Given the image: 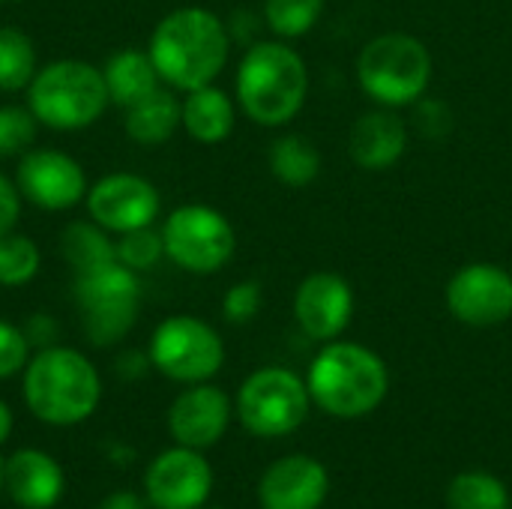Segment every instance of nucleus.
<instances>
[{"instance_id":"f257e3e1","label":"nucleus","mask_w":512,"mask_h":509,"mask_svg":"<svg viewBox=\"0 0 512 509\" xmlns=\"http://www.w3.org/2000/svg\"><path fill=\"white\" fill-rule=\"evenodd\" d=\"M228 27L201 6L168 12L150 36L147 54L165 84L174 90H198L219 78L228 63Z\"/></svg>"},{"instance_id":"f03ea898","label":"nucleus","mask_w":512,"mask_h":509,"mask_svg":"<svg viewBox=\"0 0 512 509\" xmlns=\"http://www.w3.org/2000/svg\"><path fill=\"white\" fill-rule=\"evenodd\" d=\"M309 93V69L285 42L252 45L237 66V102L258 126L291 123Z\"/></svg>"},{"instance_id":"7ed1b4c3","label":"nucleus","mask_w":512,"mask_h":509,"mask_svg":"<svg viewBox=\"0 0 512 509\" xmlns=\"http://www.w3.org/2000/svg\"><path fill=\"white\" fill-rule=\"evenodd\" d=\"M309 396L333 417L372 414L390 387L384 360L357 342H330L309 369Z\"/></svg>"},{"instance_id":"20e7f679","label":"nucleus","mask_w":512,"mask_h":509,"mask_svg":"<svg viewBox=\"0 0 512 509\" xmlns=\"http://www.w3.org/2000/svg\"><path fill=\"white\" fill-rule=\"evenodd\" d=\"M99 375L93 363L69 348H42L24 375V396L30 411L51 426H72L87 420L99 405Z\"/></svg>"},{"instance_id":"39448f33","label":"nucleus","mask_w":512,"mask_h":509,"mask_svg":"<svg viewBox=\"0 0 512 509\" xmlns=\"http://www.w3.org/2000/svg\"><path fill=\"white\" fill-rule=\"evenodd\" d=\"M108 102L102 69L84 60H54L45 69H36L27 84V108L39 123L57 132L93 126L105 114Z\"/></svg>"},{"instance_id":"423d86ee","label":"nucleus","mask_w":512,"mask_h":509,"mask_svg":"<svg viewBox=\"0 0 512 509\" xmlns=\"http://www.w3.org/2000/svg\"><path fill=\"white\" fill-rule=\"evenodd\" d=\"M357 81L384 108L411 105L432 81V54L411 33H381L360 51Z\"/></svg>"},{"instance_id":"0eeeda50","label":"nucleus","mask_w":512,"mask_h":509,"mask_svg":"<svg viewBox=\"0 0 512 509\" xmlns=\"http://www.w3.org/2000/svg\"><path fill=\"white\" fill-rule=\"evenodd\" d=\"M75 303L81 312L84 336L93 345H114L120 342L141 309V285L138 273L126 264L114 261L90 273L75 276Z\"/></svg>"},{"instance_id":"6e6552de","label":"nucleus","mask_w":512,"mask_h":509,"mask_svg":"<svg viewBox=\"0 0 512 509\" xmlns=\"http://www.w3.org/2000/svg\"><path fill=\"white\" fill-rule=\"evenodd\" d=\"M162 240H165V255L180 270L198 276L219 273L237 249V234L231 222L207 204L177 207L165 219Z\"/></svg>"},{"instance_id":"1a4fd4ad","label":"nucleus","mask_w":512,"mask_h":509,"mask_svg":"<svg viewBox=\"0 0 512 509\" xmlns=\"http://www.w3.org/2000/svg\"><path fill=\"white\" fill-rule=\"evenodd\" d=\"M309 387L291 369H258L237 396L240 423L261 438H282L300 429L309 414Z\"/></svg>"},{"instance_id":"9d476101","label":"nucleus","mask_w":512,"mask_h":509,"mask_svg":"<svg viewBox=\"0 0 512 509\" xmlns=\"http://www.w3.org/2000/svg\"><path fill=\"white\" fill-rule=\"evenodd\" d=\"M225 348L219 333L192 315L165 318L150 339V363L183 384H201L222 369Z\"/></svg>"},{"instance_id":"9b49d317","label":"nucleus","mask_w":512,"mask_h":509,"mask_svg":"<svg viewBox=\"0 0 512 509\" xmlns=\"http://www.w3.org/2000/svg\"><path fill=\"white\" fill-rule=\"evenodd\" d=\"M447 309L468 327H498L512 318V273L501 264H465L447 282Z\"/></svg>"},{"instance_id":"f8f14e48","label":"nucleus","mask_w":512,"mask_h":509,"mask_svg":"<svg viewBox=\"0 0 512 509\" xmlns=\"http://www.w3.org/2000/svg\"><path fill=\"white\" fill-rule=\"evenodd\" d=\"M87 213L96 225L114 234L150 228L159 219V189L138 174H108L87 189Z\"/></svg>"},{"instance_id":"ddd939ff","label":"nucleus","mask_w":512,"mask_h":509,"mask_svg":"<svg viewBox=\"0 0 512 509\" xmlns=\"http://www.w3.org/2000/svg\"><path fill=\"white\" fill-rule=\"evenodd\" d=\"M21 198L42 210H69L87 198L84 168L60 150H27L15 174Z\"/></svg>"},{"instance_id":"4468645a","label":"nucleus","mask_w":512,"mask_h":509,"mask_svg":"<svg viewBox=\"0 0 512 509\" xmlns=\"http://www.w3.org/2000/svg\"><path fill=\"white\" fill-rule=\"evenodd\" d=\"M354 315V291L339 273L321 270L300 282L294 294V318L309 339L333 342Z\"/></svg>"},{"instance_id":"2eb2a0df","label":"nucleus","mask_w":512,"mask_h":509,"mask_svg":"<svg viewBox=\"0 0 512 509\" xmlns=\"http://www.w3.org/2000/svg\"><path fill=\"white\" fill-rule=\"evenodd\" d=\"M213 489L207 459L192 450H168L147 471V498L156 509H198Z\"/></svg>"},{"instance_id":"dca6fc26","label":"nucleus","mask_w":512,"mask_h":509,"mask_svg":"<svg viewBox=\"0 0 512 509\" xmlns=\"http://www.w3.org/2000/svg\"><path fill=\"white\" fill-rule=\"evenodd\" d=\"M327 492V471L309 456H285L273 462L258 486L264 509H321Z\"/></svg>"},{"instance_id":"f3484780","label":"nucleus","mask_w":512,"mask_h":509,"mask_svg":"<svg viewBox=\"0 0 512 509\" xmlns=\"http://www.w3.org/2000/svg\"><path fill=\"white\" fill-rule=\"evenodd\" d=\"M228 417H231L228 396L219 387L198 384L186 390L183 396H177L168 414V426L180 447L204 450V447H213L225 435Z\"/></svg>"},{"instance_id":"a211bd4d","label":"nucleus","mask_w":512,"mask_h":509,"mask_svg":"<svg viewBox=\"0 0 512 509\" xmlns=\"http://www.w3.org/2000/svg\"><path fill=\"white\" fill-rule=\"evenodd\" d=\"M408 150V126L390 108L360 114L348 132V153L363 171H387Z\"/></svg>"},{"instance_id":"6ab92c4d","label":"nucleus","mask_w":512,"mask_h":509,"mask_svg":"<svg viewBox=\"0 0 512 509\" xmlns=\"http://www.w3.org/2000/svg\"><path fill=\"white\" fill-rule=\"evenodd\" d=\"M9 498L24 509H51L63 495V471L36 450H21L3 465Z\"/></svg>"},{"instance_id":"aec40b11","label":"nucleus","mask_w":512,"mask_h":509,"mask_svg":"<svg viewBox=\"0 0 512 509\" xmlns=\"http://www.w3.org/2000/svg\"><path fill=\"white\" fill-rule=\"evenodd\" d=\"M237 111L225 90L207 84L198 90H189L180 102V126L201 144H219L234 132Z\"/></svg>"},{"instance_id":"412c9836","label":"nucleus","mask_w":512,"mask_h":509,"mask_svg":"<svg viewBox=\"0 0 512 509\" xmlns=\"http://www.w3.org/2000/svg\"><path fill=\"white\" fill-rule=\"evenodd\" d=\"M102 75H105L108 99L123 105V108H129V105L141 102L144 96H150L162 81L153 60H150V54L141 51V48H123V51L111 54Z\"/></svg>"},{"instance_id":"4be33fe9","label":"nucleus","mask_w":512,"mask_h":509,"mask_svg":"<svg viewBox=\"0 0 512 509\" xmlns=\"http://www.w3.org/2000/svg\"><path fill=\"white\" fill-rule=\"evenodd\" d=\"M180 126V102L174 93L156 87L150 96L126 108V135L141 147L165 144Z\"/></svg>"},{"instance_id":"5701e85b","label":"nucleus","mask_w":512,"mask_h":509,"mask_svg":"<svg viewBox=\"0 0 512 509\" xmlns=\"http://www.w3.org/2000/svg\"><path fill=\"white\" fill-rule=\"evenodd\" d=\"M60 252L69 261V267L78 273L99 270L105 264L117 261V243L108 240L105 228L96 222H72L60 234Z\"/></svg>"},{"instance_id":"b1692460","label":"nucleus","mask_w":512,"mask_h":509,"mask_svg":"<svg viewBox=\"0 0 512 509\" xmlns=\"http://www.w3.org/2000/svg\"><path fill=\"white\" fill-rule=\"evenodd\" d=\"M270 171L279 183L303 189L321 174V153L306 135H282L270 147Z\"/></svg>"},{"instance_id":"393cba45","label":"nucleus","mask_w":512,"mask_h":509,"mask_svg":"<svg viewBox=\"0 0 512 509\" xmlns=\"http://www.w3.org/2000/svg\"><path fill=\"white\" fill-rule=\"evenodd\" d=\"M36 75V48L18 27H0V90H24Z\"/></svg>"},{"instance_id":"a878e982","label":"nucleus","mask_w":512,"mask_h":509,"mask_svg":"<svg viewBox=\"0 0 512 509\" xmlns=\"http://www.w3.org/2000/svg\"><path fill=\"white\" fill-rule=\"evenodd\" d=\"M450 509H510L507 486L483 471L459 474L447 489Z\"/></svg>"},{"instance_id":"bb28decb","label":"nucleus","mask_w":512,"mask_h":509,"mask_svg":"<svg viewBox=\"0 0 512 509\" xmlns=\"http://www.w3.org/2000/svg\"><path fill=\"white\" fill-rule=\"evenodd\" d=\"M324 12V0H264L267 27L282 39L306 36Z\"/></svg>"},{"instance_id":"cd10ccee","label":"nucleus","mask_w":512,"mask_h":509,"mask_svg":"<svg viewBox=\"0 0 512 509\" xmlns=\"http://www.w3.org/2000/svg\"><path fill=\"white\" fill-rule=\"evenodd\" d=\"M39 273V246L24 234L0 237V285L18 288Z\"/></svg>"},{"instance_id":"c85d7f7f","label":"nucleus","mask_w":512,"mask_h":509,"mask_svg":"<svg viewBox=\"0 0 512 509\" xmlns=\"http://www.w3.org/2000/svg\"><path fill=\"white\" fill-rule=\"evenodd\" d=\"M165 255V240H162V231L156 234L153 225L150 228H138V231H129V234H120V243H117V261L126 264L129 270L135 273H144L150 267H156Z\"/></svg>"},{"instance_id":"c756f323","label":"nucleus","mask_w":512,"mask_h":509,"mask_svg":"<svg viewBox=\"0 0 512 509\" xmlns=\"http://www.w3.org/2000/svg\"><path fill=\"white\" fill-rule=\"evenodd\" d=\"M36 123L30 108L0 105V159L24 156L36 141Z\"/></svg>"},{"instance_id":"7c9ffc66","label":"nucleus","mask_w":512,"mask_h":509,"mask_svg":"<svg viewBox=\"0 0 512 509\" xmlns=\"http://www.w3.org/2000/svg\"><path fill=\"white\" fill-rule=\"evenodd\" d=\"M261 303H264L261 285L246 279V282H237L228 288V294L222 300V312L231 324H246L261 312Z\"/></svg>"},{"instance_id":"2f4dec72","label":"nucleus","mask_w":512,"mask_h":509,"mask_svg":"<svg viewBox=\"0 0 512 509\" xmlns=\"http://www.w3.org/2000/svg\"><path fill=\"white\" fill-rule=\"evenodd\" d=\"M27 336L24 330L0 321V378H12L15 372H21V366H27Z\"/></svg>"},{"instance_id":"473e14b6","label":"nucleus","mask_w":512,"mask_h":509,"mask_svg":"<svg viewBox=\"0 0 512 509\" xmlns=\"http://www.w3.org/2000/svg\"><path fill=\"white\" fill-rule=\"evenodd\" d=\"M18 213H21V192H18V183H12L9 177L0 174V237L3 234H12L15 222H18Z\"/></svg>"},{"instance_id":"72a5a7b5","label":"nucleus","mask_w":512,"mask_h":509,"mask_svg":"<svg viewBox=\"0 0 512 509\" xmlns=\"http://www.w3.org/2000/svg\"><path fill=\"white\" fill-rule=\"evenodd\" d=\"M24 336L30 345H39V348H51V342L57 339V321L51 315H33L24 327Z\"/></svg>"},{"instance_id":"f704fd0d","label":"nucleus","mask_w":512,"mask_h":509,"mask_svg":"<svg viewBox=\"0 0 512 509\" xmlns=\"http://www.w3.org/2000/svg\"><path fill=\"white\" fill-rule=\"evenodd\" d=\"M102 509H144V504L132 492H117V495H108V501L102 504Z\"/></svg>"},{"instance_id":"c9c22d12","label":"nucleus","mask_w":512,"mask_h":509,"mask_svg":"<svg viewBox=\"0 0 512 509\" xmlns=\"http://www.w3.org/2000/svg\"><path fill=\"white\" fill-rule=\"evenodd\" d=\"M144 366H147V360H144L141 354H135V351H132V354H123V357H120V363H117V369H120L126 378L141 375V372H144Z\"/></svg>"},{"instance_id":"e433bc0d","label":"nucleus","mask_w":512,"mask_h":509,"mask_svg":"<svg viewBox=\"0 0 512 509\" xmlns=\"http://www.w3.org/2000/svg\"><path fill=\"white\" fill-rule=\"evenodd\" d=\"M9 429H12V414H9V408L0 402V444L9 438Z\"/></svg>"},{"instance_id":"4c0bfd02","label":"nucleus","mask_w":512,"mask_h":509,"mask_svg":"<svg viewBox=\"0 0 512 509\" xmlns=\"http://www.w3.org/2000/svg\"><path fill=\"white\" fill-rule=\"evenodd\" d=\"M0 486H3V462H0Z\"/></svg>"},{"instance_id":"58836bf2","label":"nucleus","mask_w":512,"mask_h":509,"mask_svg":"<svg viewBox=\"0 0 512 509\" xmlns=\"http://www.w3.org/2000/svg\"><path fill=\"white\" fill-rule=\"evenodd\" d=\"M0 3H15V0H0Z\"/></svg>"}]
</instances>
